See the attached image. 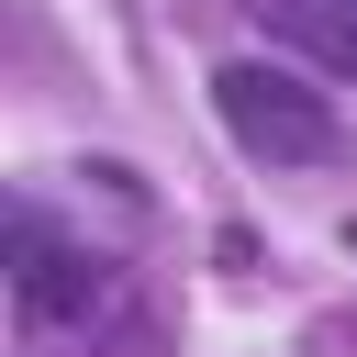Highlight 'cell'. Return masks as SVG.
<instances>
[{"label": "cell", "mask_w": 357, "mask_h": 357, "mask_svg": "<svg viewBox=\"0 0 357 357\" xmlns=\"http://www.w3.org/2000/svg\"><path fill=\"white\" fill-rule=\"evenodd\" d=\"M212 112H223V134H234L257 167H335V156H346V123H335V100H324L301 67L234 56V67H212Z\"/></svg>", "instance_id": "1"}, {"label": "cell", "mask_w": 357, "mask_h": 357, "mask_svg": "<svg viewBox=\"0 0 357 357\" xmlns=\"http://www.w3.org/2000/svg\"><path fill=\"white\" fill-rule=\"evenodd\" d=\"M312 56H324V67H346V78H357V0H335V11H324V45H312Z\"/></svg>", "instance_id": "3"}, {"label": "cell", "mask_w": 357, "mask_h": 357, "mask_svg": "<svg viewBox=\"0 0 357 357\" xmlns=\"http://www.w3.org/2000/svg\"><path fill=\"white\" fill-rule=\"evenodd\" d=\"M11 312H22L33 335H89V324L123 312V279H112V257L78 245L45 201H11Z\"/></svg>", "instance_id": "2"}]
</instances>
